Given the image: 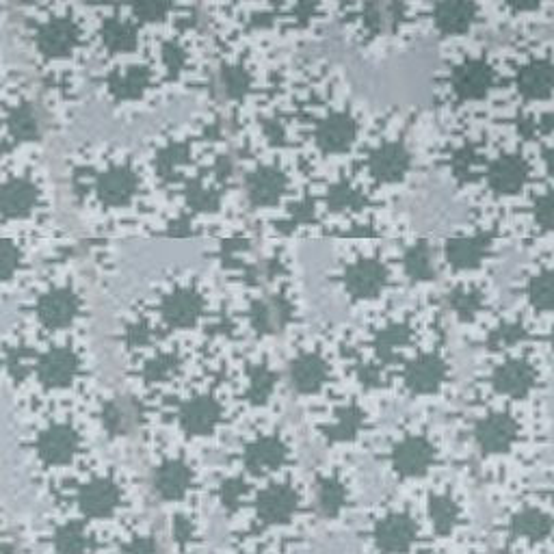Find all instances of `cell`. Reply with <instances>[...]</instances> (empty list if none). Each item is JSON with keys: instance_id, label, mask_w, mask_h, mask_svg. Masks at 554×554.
<instances>
[{"instance_id": "6da1fadb", "label": "cell", "mask_w": 554, "mask_h": 554, "mask_svg": "<svg viewBox=\"0 0 554 554\" xmlns=\"http://www.w3.org/2000/svg\"><path fill=\"white\" fill-rule=\"evenodd\" d=\"M390 461L394 472L407 483L427 479L440 461V446L427 431H407L394 442Z\"/></svg>"}, {"instance_id": "7a4b0ae2", "label": "cell", "mask_w": 554, "mask_h": 554, "mask_svg": "<svg viewBox=\"0 0 554 554\" xmlns=\"http://www.w3.org/2000/svg\"><path fill=\"white\" fill-rule=\"evenodd\" d=\"M470 435L477 451L487 457H503L520 446L522 425L513 414L496 410L474 420Z\"/></svg>"}, {"instance_id": "3957f363", "label": "cell", "mask_w": 554, "mask_h": 554, "mask_svg": "<svg viewBox=\"0 0 554 554\" xmlns=\"http://www.w3.org/2000/svg\"><path fill=\"white\" fill-rule=\"evenodd\" d=\"M366 174L381 187L407 182L414 169V154L401 139H386L366 156Z\"/></svg>"}, {"instance_id": "277c9868", "label": "cell", "mask_w": 554, "mask_h": 554, "mask_svg": "<svg viewBox=\"0 0 554 554\" xmlns=\"http://www.w3.org/2000/svg\"><path fill=\"white\" fill-rule=\"evenodd\" d=\"M448 381H451V364L438 351L416 355L403 371V384L414 399L440 397Z\"/></svg>"}, {"instance_id": "5b68a950", "label": "cell", "mask_w": 554, "mask_h": 554, "mask_svg": "<svg viewBox=\"0 0 554 554\" xmlns=\"http://www.w3.org/2000/svg\"><path fill=\"white\" fill-rule=\"evenodd\" d=\"M83 44V31L70 13L50 16L35 29V48L48 61H70Z\"/></svg>"}, {"instance_id": "8992f818", "label": "cell", "mask_w": 554, "mask_h": 554, "mask_svg": "<svg viewBox=\"0 0 554 554\" xmlns=\"http://www.w3.org/2000/svg\"><path fill=\"white\" fill-rule=\"evenodd\" d=\"M539 381H542V375H539L537 364L524 355H511L505 362L494 366L490 375L492 390L507 401H524L533 397L539 390Z\"/></svg>"}, {"instance_id": "52a82bcc", "label": "cell", "mask_w": 554, "mask_h": 554, "mask_svg": "<svg viewBox=\"0 0 554 554\" xmlns=\"http://www.w3.org/2000/svg\"><path fill=\"white\" fill-rule=\"evenodd\" d=\"M342 288L358 301H375L390 286V269L377 256H358L340 273Z\"/></svg>"}, {"instance_id": "ba28073f", "label": "cell", "mask_w": 554, "mask_h": 554, "mask_svg": "<svg viewBox=\"0 0 554 554\" xmlns=\"http://www.w3.org/2000/svg\"><path fill=\"white\" fill-rule=\"evenodd\" d=\"M42 200L44 189L39 180L29 174L13 176L7 182H0V219H29L42 208Z\"/></svg>"}, {"instance_id": "9c48e42d", "label": "cell", "mask_w": 554, "mask_h": 554, "mask_svg": "<svg viewBox=\"0 0 554 554\" xmlns=\"http://www.w3.org/2000/svg\"><path fill=\"white\" fill-rule=\"evenodd\" d=\"M407 20V0H366L360 11V31L371 42L399 35Z\"/></svg>"}, {"instance_id": "30bf717a", "label": "cell", "mask_w": 554, "mask_h": 554, "mask_svg": "<svg viewBox=\"0 0 554 554\" xmlns=\"http://www.w3.org/2000/svg\"><path fill=\"white\" fill-rule=\"evenodd\" d=\"M494 83L492 68L483 59H468L457 63L448 74V98L457 104L479 102L487 96Z\"/></svg>"}, {"instance_id": "8fae6325", "label": "cell", "mask_w": 554, "mask_h": 554, "mask_svg": "<svg viewBox=\"0 0 554 554\" xmlns=\"http://www.w3.org/2000/svg\"><path fill=\"white\" fill-rule=\"evenodd\" d=\"M442 258L457 273L479 271L494 258V241L481 234H459L444 243Z\"/></svg>"}, {"instance_id": "7c38bea8", "label": "cell", "mask_w": 554, "mask_h": 554, "mask_svg": "<svg viewBox=\"0 0 554 554\" xmlns=\"http://www.w3.org/2000/svg\"><path fill=\"white\" fill-rule=\"evenodd\" d=\"M288 182L286 171L280 165H256L245 176L247 200L260 210L280 206L288 193Z\"/></svg>"}, {"instance_id": "4fadbf2b", "label": "cell", "mask_w": 554, "mask_h": 554, "mask_svg": "<svg viewBox=\"0 0 554 554\" xmlns=\"http://www.w3.org/2000/svg\"><path fill=\"white\" fill-rule=\"evenodd\" d=\"M360 135L358 117L349 111H336L325 115L316 126L314 143L325 156L347 154Z\"/></svg>"}, {"instance_id": "5bb4252c", "label": "cell", "mask_w": 554, "mask_h": 554, "mask_svg": "<svg viewBox=\"0 0 554 554\" xmlns=\"http://www.w3.org/2000/svg\"><path fill=\"white\" fill-rule=\"evenodd\" d=\"M377 546L386 554H410L418 546L420 524L412 511H390L375 529Z\"/></svg>"}, {"instance_id": "9a60e30c", "label": "cell", "mask_w": 554, "mask_h": 554, "mask_svg": "<svg viewBox=\"0 0 554 554\" xmlns=\"http://www.w3.org/2000/svg\"><path fill=\"white\" fill-rule=\"evenodd\" d=\"M479 20V7L474 0H435L431 9L433 31L451 39L468 35Z\"/></svg>"}, {"instance_id": "2e32d148", "label": "cell", "mask_w": 554, "mask_h": 554, "mask_svg": "<svg viewBox=\"0 0 554 554\" xmlns=\"http://www.w3.org/2000/svg\"><path fill=\"white\" fill-rule=\"evenodd\" d=\"M139 184L141 180L133 165H111L98 174V200L109 208H124L137 197Z\"/></svg>"}, {"instance_id": "e0dca14e", "label": "cell", "mask_w": 554, "mask_h": 554, "mask_svg": "<svg viewBox=\"0 0 554 554\" xmlns=\"http://www.w3.org/2000/svg\"><path fill=\"white\" fill-rule=\"evenodd\" d=\"M507 531L516 542L526 546L544 544L554 533V516L539 505H524L511 513Z\"/></svg>"}, {"instance_id": "ac0fdd59", "label": "cell", "mask_w": 554, "mask_h": 554, "mask_svg": "<svg viewBox=\"0 0 554 554\" xmlns=\"http://www.w3.org/2000/svg\"><path fill=\"white\" fill-rule=\"evenodd\" d=\"M529 165L520 154H500L487 169V189L496 197H516L529 182Z\"/></svg>"}, {"instance_id": "d6986e66", "label": "cell", "mask_w": 554, "mask_h": 554, "mask_svg": "<svg viewBox=\"0 0 554 554\" xmlns=\"http://www.w3.org/2000/svg\"><path fill=\"white\" fill-rule=\"evenodd\" d=\"M464 500L453 490H435L427 500V522L431 529L442 535H455L464 526Z\"/></svg>"}, {"instance_id": "ffe728a7", "label": "cell", "mask_w": 554, "mask_h": 554, "mask_svg": "<svg viewBox=\"0 0 554 554\" xmlns=\"http://www.w3.org/2000/svg\"><path fill=\"white\" fill-rule=\"evenodd\" d=\"M446 308L457 323H477L487 312V308H490V295H487V290L481 288V284H457L455 288L448 290Z\"/></svg>"}, {"instance_id": "44dd1931", "label": "cell", "mask_w": 554, "mask_h": 554, "mask_svg": "<svg viewBox=\"0 0 554 554\" xmlns=\"http://www.w3.org/2000/svg\"><path fill=\"white\" fill-rule=\"evenodd\" d=\"M518 94L526 102H544L554 96V63L550 59L526 61L516 78Z\"/></svg>"}, {"instance_id": "7402d4cb", "label": "cell", "mask_w": 554, "mask_h": 554, "mask_svg": "<svg viewBox=\"0 0 554 554\" xmlns=\"http://www.w3.org/2000/svg\"><path fill=\"white\" fill-rule=\"evenodd\" d=\"M401 271L407 277V282L416 286L435 282L438 260H435L433 249L425 241H414L407 245L401 254Z\"/></svg>"}, {"instance_id": "603a6c76", "label": "cell", "mask_w": 554, "mask_h": 554, "mask_svg": "<svg viewBox=\"0 0 554 554\" xmlns=\"http://www.w3.org/2000/svg\"><path fill=\"white\" fill-rule=\"evenodd\" d=\"M524 295L529 306L542 314L554 312V267L535 271L524 284Z\"/></svg>"}, {"instance_id": "cb8c5ba5", "label": "cell", "mask_w": 554, "mask_h": 554, "mask_svg": "<svg viewBox=\"0 0 554 554\" xmlns=\"http://www.w3.org/2000/svg\"><path fill=\"white\" fill-rule=\"evenodd\" d=\"M29 269V256L16 241L0 239V284H9Z\"/></svg>"}, {"instance_id": "d4e9b609", "label": "cell", "mask_w": 554, "mask_h": 554, "mask_svg": "<svg viewBox=\"0 0 554 554\" xmlns=\"http://www.w3.org/2000/svg\"><path fill=\"white\" fill-rule=\"evenodd\" d=\"M533 217L539 230L554 232V189L539 197L533 210Z\"/></svg>"}, {"instance_id": "484cf974", "label": "cell", "mask_w": 554, "mask_h": 554, "mask_svg": "<svg viewBox=\"0 0 554 554\" xmlns=\"http://www.w3.org/2000/svg\"><path fill=\"white\" fill-rule=\"evenodd\" d=\"M544 0H509V7L518 13H531L542 7Z\"/></svg>"}, {"instance_id": "4316f807", "label": "cell", "mask_w": 554, "mask_h": 554, "mask_svg": "<svg viewBox=\"0 0 554 554\" xmlns=\"http://www.w3.org/2000/svg\"><path fill=\"white\" fill-rule=\"evenodd\" d=\"M474 554H516V550H511V548H485V550H479Z\"/></svg>"}, {"instance_id": "83f0119b", "label": "cell", "mask_w": 554, "mask_h": 554, "mask_svg": "<svg viewBox=\"0 0 554 554\" xmlns=\"http://www.w3.org/2000/svg\"><path fill=\"white\" fill-rule=\"evenodd\" d=\"M550 349H552V353H554V329H552V336H550Z\"/></svg>"}]
</instances>
